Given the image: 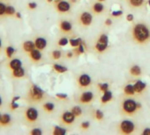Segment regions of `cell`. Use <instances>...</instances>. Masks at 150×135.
Returning a JSON list of instances; mask_svg holds the SVG:
<instances>
[{"instance_id":"1","label":"cell","mask_w":150,"mask_h":135,"mask_svg":"<svg viewBox=\"0 0 150 135\" xmlns=\"http://www.w3.org/2000/svg\"><path fill=\"white\" fill-rule=\"evenodd\" d=\"M133 36L139 43H145L150 39V30L144 24H137L133 29Z\"/></svg>"},{"instance_id":"2","label":"cell","mask_w":150,"mask_h":135,"mask_svg":"<svg viewBox=\"0 0 150 135\" xmlns=\"http://www.w3.org/2000/svg\"><path fill=\"white\" fill-rule=\"evenodd\" d=\"M138 108H141V105L137 104L133 99H127L126 101H124V103L122 105V109H123L124 112H126L127 114H129V115L134 113Z\"/></svg>"},{"instance_id":"3","label":"cell","mask_w":150,"mask_h":135,"mask_svg":"<svg viewBox=\"0 0 150 135\" xmlns=\"http://www.w3.org/2000/svg\"><path fill=\"white\" fill-rule=\"evenodd\" d=\"M29 96H30V98L32 100H33V101H40V100H41L43 98L44 92L38 86L33 85L32 88H31V90H30Z\"/></svg>"},{"instance_id":"4","label":"cell","mask_w":150,"mask_h":135,"mask_svg":"<svg viewBox=\"0 0 150 135\" xmlns=\"http://www.w3.org/2000/svg\"><path fill=\"white\" fill-rule=\"evenodd\" d=\"M120 131L124 134H130L134 131V124L129 120H124L121 122L120 126Z\"/></svg>"},{"instance_id":"5","label":"cell","mask_w":150,"mask_h":135,"mask_svg":"<svg viewBox=\"0 0 150 135\" xmlns=\"http://www.w3.org/2000/svg\"><path fill=\"white\" fill-rule=\"evenodd\" d=\"M39 116V113L37 112L36 109L34 108H28L25 112V119L29 121V122H34L37 120Z\"/></svg>"},{"instance_id":"6","label":"cell","mask_w":150,"mask_h":135,"mask_svg":"<svg viewBox=\"0 0 150 135\" xmlns=\"http://www.w3.org/2000/svg\"><path fill=\"white\" fill-rule=\"evenodd\" d=\"M80 21L83 25H90L92 22V15L90 12H83L81 14Z\"/></svg>"},{"instance_id":"7","label":"cell","mask_w":150,"mask_h":135,"mask_svg":"<svg viewBox=\"0 0 150 135\" xmlns=\"http://www.w3.org/2000/svg\"><path fill=\"white\" fill-rule=\"evenodd\" d=\"M75 118L76 116L72 112H66L62 116V119L65 124H72L75 120Z\"/></svg>"},{"instance_id":"8","label":"cell","mask_w":150,"mask_h":135,"mask_svg":"<svg viewBox=\"0 0 150 135\" xmlns=\"http://www.w3.org/2000/svg\"><path fill=\"white\" fill-rule=\"evenodd\" d=\"M91 77L86 75V74H83L82 76H80V77L78 78V83L81 87H87L90 85L91 83Z\"/></svg>"},{"instance_id":"9","label":"cell","mask_w":150,"mask_h":135,"mask_svg":"<svg viewBox=\"0 0 150 135\" xmlns=\"http://www.w3.org/2000/svg\"><path fill=\"white\" fill-rule=\"evenodd\" d=\"M70 9V4L67 1H61L57 4V10L60 12H67Z\"/></svg>"},{"instance_id":"10","label":"cell","mask_w":150,"mask_h":135,"mask_svg":"<svg viewBox=\"0 0 150 135\" xmlns=\"http://www.w3.org/2000/svg\"><path fill=\"white\" fill-rule=\"evenodd\" d=\"M93 94L91 91H86L84 93H83V95L80 98V101L83 104H87L90 103L92 99H93Z\"/></svg>"},{"instance_id":"11","label":"cell","mask_w":150,"mask_h":135,"mask_svg":"<svg viewBox=\"0 0 150 135\" xmlns=\"http://www.w3.org/2000/svg\"><path fill=\"white\" fill-rule=\"evenodd\" d=\"M34 44L39 50H42L47 47V40L44 38H37L34 41Z\"/></svg>"},{"instance_id":"12","label":"cell","mask_w":150,"mask_h":135,"mask_svg":"<svg viewBox=\"0 0 150 135\" xmlns=\"http://www.w3.org/2000/svg\"><path fill=\"white\" fill-rule=\"evenodd\" d=\"M30 57L34 61H39L41 59V54L39 51V49H33L30 52Z\"/></svg>"},{"instance_id":"13","label":"cell","mask_w":150,"mask_h":135,"mask_svg":"<svg viewBox=\"0 0 150 135\" xmlns=\"http://www.w3.org/2000/svg\"><path fill=\"white\" fill-rule=\"evenodd\" d=\"M134 86L135 92L141 93V92H142V91L145 90V88H146V83H143V82H142V81H137Z\"/></svg>"},{"instance_id":"14","label":"cell","mask_w":150,"mask_h":135,"mask_svg":"<svg viewBox=\"0 0 150 135\" xmlns=\"http://www.w3.org/2000/svg\"><path fill=\"white\" fill-rule=\"evenodd\" d=\"M34 47H35V44H34L33 41H30V40L25 41V42H24V44H23V48H24V50H25V52H27V53H30L31 51H33V50L34 49Z\"/></svg>"},{"instance_id":"15","label":"cell","mask_w":150,"mask_h":135,"mask_svg":"<svg viewBox=\"0 0 150 135\" xmlns=\"http://www.w3.org/2000/svg\"><path fill=\"white\" fill-rule=\"evenodd\" d=\"M112 98V92L109 91V90H105V93H104V96H103L102 98H101V102H102L103 104H106V103L110 102Z\"/></svg>"},{"instance_id":"16","label":"cell","mask_w":150,"mask_h":135,"mask_svg":"<svg viewBox=\"0 0 150 135\" xmlns=\"http://www.w3.org/2000/svg\"><path fill=\"white\" fill-rule=\"evenodd\" d=\"M21 65H22V62H21V61L18 60V59H14V60L11 61L10 63H9V66H10V68H11L12 70L20 68Z\"/></svg>"},{"instance_id":"17","label":"cell","mask_w":150,"mask_h":135,"mask_svg":"<svg viewBox=\"0 0 150 135\" xmlns=\"http://www.w3.org/2000/svg\"><path fill=\"white\" fill-rule=\"evenodd\" d=\"M12 76L14 77H17V78L23 77L25 76V70H24V69H22V67H20L18 69H13L12 70Z\"/></svg>"},{"instance_id":"18","label":"cell","mask_w":150,"mask_h":135,"mask_svg":"<svg viewBox=\"0 0 150 135\" xmlns=\"http://www.w3.org/2000/svg\"><path fill=\"white\" fill-rule=\"evenodd\" d=\"M60 27H61V29H62V31H64V32H69V31L72 29L71 24H70L69 21H66V20L61 22Z\"/></svg>"},{"instance_id":"19","label":"cell","mask_w":150,"mask_h":135,"mask_svg":"<svg viewBox=\"0 0 150 135\" xmlns=\"http://www.w3.org/2000/svg\"><path fill=\"white\" fill-rule=\"evenodd\" d=\"M130 73H131V75H133V76H140V75H141L142 69H141V68H140L138 65H134V66H133V67L131 68Z\"/></svg>"},{"instance_id":"20","label":"cell","mask_w":150,"mask_h":135,"mask_svg":"<svg viewBox=\"0 0 150 135\" xmlns=\"http://www.w3.org/2000/svg\"><path fill=\"white\" fill-rule=\"evenodd\" d=\"M11 122V116L9 114H4L1 117V120H0V124L3 126H6Z\"/></svg>"},{"instance_id":"21","label":"cell","mask_w":150,"mask_h":135,"mask_svg":"<svg viewBox=\"0 0 150 135\" xmlns=\"http://www.w3.org/2000/svg\"><path fill=\"white\" fill-rule=\"evenodd\" d=\"M124 91L126 94L127 95H134L135 93V90H134V86L132 85V84H127L125 89H124Z\"/></svg>"},{"instance_id":"22","label":"cell","mask_w":150,"mask_h":135,"mask_svg":"<svg viewBox=\"0 0 150 135\" xmlns=\"http://www.w3.org/2000/svg\"><path fill=\"white\" fill-rule=\"evenodd\" d=\"M54 69L58 73H64L68 70V69L66 67H63L60 64H54Z\"/></svg>"},{"instance_id":"23","label":"cell","mask_w":150,"mask_h":135,"mask_svg":"<svg viewBox=\"0 0 150 135\" xmlns=\"http://www.w3.org/2000/svg\"><path fill=\"white\" fill-rule=\"evenodd\" d=\"M93 10L95 12L97 13H100L104 11V5L100 3H96L94 5H93Z\"/></svg>"},{"instance_id":"24","label":"cell","mask_w":150,"mask_h":135,"mask_svg":"<svg viewBox=\"0 0 150 135\" xmlns=\"http://www.w3.org/2000/svg\"><path fill=\"white\" fill-rule=\"evenodd\" d=\"M107 46H108V44H104V43H100V42L98 41L97 44H96V49L98 52H103L107 48Z\"/></svg>"},{"instance_id":"25","label":"cell","mask_w":150,"mask_h":135,"mask_svg":"<svg viewBox=\"0 0 150 135\" xmlns=\"http://www.w3.org/2000/svg\"><path fill=\"white\" fill-rule=\"evenodd\" d=\"M53 134L54 135H62L66 134V130L62 128V127H55L54 129V132Z\"/></svg>"},{"instance_id":"26","label":"cell","mask_w":150,"mask_h":135,"mask_svg":"<svg viewBox=\"0 0 150 135\" xmlns=\"http://www.w3.org/2000/svg\"><path fill=\"white\" fill-rule=\"evenodd\" d=\"M69 43L72 47H78L83 42H82V39L79 38V39H71L69 40Z\"/></svg>"},{"instance_id":"27","label":"cell","mask_w":150,"mask_h":135,"mask_svg":"<svg viewBox=\"0 0 150 135\" xmlns=\"http://www.w3.org/2000/svg\"><path fill=\"white\" fill-rule=\"evenodd\" d=\"M71 112L74 113V115H75L76 117H79V116L82 115V109H81L79 106H75V107H73V109L71 110Z\"/></svg>"},{"instance_id":"28","label":"cell","mask_w":150,"mask_h":135,"mask_svg":"<svg viewBox=\"0 0 150 135\" xmlns=\"http://www.w3.org/2000/svg\"><path fill=\"white\" fill-rule=\"evenodd\" d=\"M144 0H130V4L131 5L134 6V7H140L143 4Z\"/></svg>"},{"instance_id":"29","label":"cell","mask_w":150,"mask_h":135,"mask_svg":"<svg viewBox=\"0 0 150 135\" xmlns=\"http://www.w3.org/2000/svg\"><path fill=\"white\" fill-rule=\"evenodd\" d=\"M43 108H44L47 112H53V111H54V104L47 103V104H45V105H43Z\"/></svg>"},{"instance_id":"30","label":"cell","mask_w":150,"mask_h":135,"mask_svg":"<svg viewBox=\"0 0 150 135\" xmlns=\"http://www.w3.org/2000/svg\"><path fill=\"white\" fill-rule=\"evenodd\" d=\"M98 41L100 42V43L108 44V36L106 34H102V35H100V37H99Z\"/></svg>"},{"instance_id":"31","label":"cell","mask_w":150,"mask_h":135,"mask_svg":"<svg viewBox=\"0 0 150 135\" xmlns=\"http://www.w3.org/2000/svg\"><path fill=\"white\" fill-rule=\"evenodd\" d=\"M5 53H6V55L8 58H11L13 54H14V48L12 47H8L6 49H5Z\"/></svg>"},{"instance_id":"32","label":"cell","mask_w":150,"mask_h":135,"mask_svg":"<svg viewBox=\"0 0 150 135\" xmlns=\"http://www.w3.org/2000/svg\"><path fill=\"white\" fill-rule=\"evenodd\" d=\"M15 13V9L12 6H6L5 14L6 15H13Z\"/></svg>"},{"instance_id":"33","label":"cell","mask_w":150,"mask_h":135,"mask_svg":"<svg viewBox=\"0 0 150 135\" xmlns=\"http://www.w3.org/2000/svg\"><path fill=\"white\" fill-rule=\"evenodd\" d=\"M61 55H62V53H61V51H59V50H54V51H53V53H52V57H53L54 60L60 59V58H61Z\"/></svg>"},{"instance_id":"34","label":"cell","mask_w":150,"mask_h":135,"mask_svg":"<svg viewBox=\"0 0 150 135\" xmlns=\"http://www.w3.org/2000/svg\"><path fill=\"white\" fill-rule=\"evenodd\" d=\"M68 42H69V40H68L67 38H62V39L58 41V44H59V46L63 47V46H66V45L68 44Z\"/></svg>"},{"instance_id":"35","label":"cell","mask_w":150,"mask_h":135,"mask_svg":"<svg viewBox=\"0 0 150 135\" xmlns=\"http://www.w3.org/2000/svg\"><path fill=\"white\" fill-rule=\"evenodd\" d=\"M98 87H99L100 90H102V91L105 92V90H108L109 85H108V83H102V84H98Z\"/></svg>"},{"instance_id":"36","label":"cell","mask_w":150,"mask_h":135,"mask_svg":"<svg viewBox=\"0 0 150 135\" xmlns=\"http://www.w3.org/2000/svg\"><path fill=\"white\" fill-rule=\"evenodd\" d=\"M96 118L98 120H101L104 118V114H103V112L100 110H97L96 111Z\"/></svg>"},{"instance_id":"37","label":"cell","mask_w":150,"mask_h":135,"mask_svg":"<svg viewBox=\"0 0 150 135\" xmlns=\"http://www.w3.org/2000/svg\"><path fill=\"white\" fill-rule=\"evenodd\" d=\"M5 10H6V6L4 4L0 3V16L5 14Z\"/></svg>"},{"instance_id":"38","label":"cell","mask_w":150,"mask_h":135,"mask_svg":"<svg viewBox=\"0 0 150 135\" xmlns=\"http://www.w3.org/2000/svg\"><path fill=\"white\" fill-rule=\"evenodd\" d=\"M41 134H42L41 130H40V129H38V128L33 129V130L31 132V134H33V135H40Z\"/></svg>"},{"instance_id":"39","label":"cell","mask_w":150,"mask_h":135,"mask_svg":"<svg viewBox=\"0 0 150 135\" xmlns=\"http://www.w3.org/2000/svg\"><path fill=\"white\" fill-rule=\"evenodd\" d=\"M76 51H77V53H79V54H83V53H84V47H83V43H81V44L78 46V49H77Z\"/></svg>"},{"instance_id":"40","label":"cell","mask_w":150,"mask_h":135,"mask_svg":"<svg viewBox=\"0 0 150 135\" xmlns=\"http://www.w3.org/2000/svg\"><path fill=\"white\" fill-rule=\"evenodd\" d=\"M67 97H68V96H67L66 94H61V93L56 94V98H60V99H66Z\"/></svg>"},{"instance_id":"41","label":"cell","mask_w":150,"mask_h":135,"mask_svg":"<svg viewBox=\"0 0 150 135\" xmlns=\"http://www.w3.org/2000/svg\"><path fill=\"white\" fill-rule=\"evenodd\" d=\"M122 11H113L112 14V16H115V17H119V16H121L122 15Z\"/></svg>"},{"instance_id":"42","label":"cell","mask_w":150,"mask_h":135,"mask_svg":"<svg viewBox=\"0 0 150 135\" xmlns=\"http://www.w3.org/2000/svg\"><path fill=\"white\" fill-rule=\"evenodd\" d=\"M28 7H29L30 9H35V8L37 7V4H36V3L32 2V3H29V4H28Z\"/></svg>"},{"instance_id":"43","label":"cell","mask_w":150,"mask_h":135,"mask_svg":"<svg viewBox=\"0 0 150 135\" xmlns=\"http://www.w3.org/2000/svg\"><path fill=\"white\" fill-rule=\"evenodd\" d=\"M81 127H82V128H83V129H87V128H89V127H90V123H89V122H83V123L81 125Z\"/></svg>"},{"instance_id":"44","label":"cell","mask_w":150,"mask_h":135,"mask_svg":"<svg viewBox=\"0 0 150 135\" xmlns=\"http://www.w3.org/2000/svg\"><path fill=\"white\" fill-rule=\"evenodd\" d=\"M11 109H13V110H14V109H17V108L18 107V104H16L15 102H13V101H12V102H11Z\"/></svg>"},{"instance_id":"45","label":"cell","mask_w":150,"mask_h":135,"mask_svg":"<svg viewBox=\"0 0 150 135\" xmlns=\"http://www.w3.org/2000/svg\"><path fill=\"white\" fill-rule=\"evenodd\" d=\"M127 19L128 21H133V20H134V15H133V14H128V15L127 16Z\"/></svg>"},{"instance_id":"46","label":"cell","mask_w":150,"mask_h":135,"mask_svg":"<svg viewBox=\"0 0 150 135\" xmlns=\"http://www.w3.org/2000/svg\"><path fill=\"white\" fill-rule=\"evenodd\" d=\"M142 134H150V128H146L142 132Z\"/></svg>"},{"instance_id":"47","label":"cell","mask_w":150,"mask_h":135,"mask_svg":"<svg viewBox=\"0 0 150 135\" xmlns=\"http://www.w3.org/2000/svg\"><path fill=\"white\" fill-rule=\"evenodd\" d=\"M105 25H112V20H111L110 18L106 19V20H105Z\"/></svg>"},{"instance_id":"48","label":"cell","mask_w":150,"mask_h":135,"mask_svg":"<svg viewBox=\"0 0 150 135\" xmlns=\"http://www.w3.org/2000/svg\"><path fill=\"white\" fill-rule=\"evenodd\" d=\"M19 98H20L19 97H15V98H14L12 99V101H13V102H16V101H17L18 99H19Z\"/></svg>"},{"instance_id":"49","label":"cell","mask_w":150,"mask_h":135,"mask_svg":"<svg viewBox=\"0 0 150 135\" xmlns=\"http://www.w3.org/2000/svg\"><path fill=\"white\" fill-rule=\"evenodd\" d=\"M72 53H68V54H67V56L69 57V58H70V57H72Z\"/></svg>"},{"instance_id":"50","label":"cell","mask_w":150,"mask_h":135,"mask_svg":"<svg viewBox=\"0 0 150 135\" xmlns=\"http://www.w3.org/2000/svg\"><path fill=\"white\" fill-rule=\"evenodd\" d=\"M16 15H17V18H21V15H20V13L17 12V13H16Z\"/></svg>"},{"instance_id":"51","label":"cell","mask_w":150,"mask_h":135,"mask_svg":"<svg viewBox=\"0 0 150 135\" xmlns=\"http://www.w3.org/2000/svg\"><path fill=\"white\" fill-rule=\"evenodd\" d=\"M2 105V99H1V98H0V105Z\"/></svg>"},{"instance_id":"52","label":"cell","mask_w":150,"mask_h":135,"mask_svg":"<svg viewBox=\"0 0 150 135\" xmlns=\"http://www.w3.org/2000/svg\"><path fill=\"white\" fill-rule=\"evenodd\" d=\"M1 46H2V42H1V40H0V48H1Z\"/></svg>"},{"instance_id":"53","label":"cell","mask_w":150,"mask_h":135,"mask_svg":"<svg viewBox=\"0 0 150 135\" xmlns=\"http://www.w3.org/2000/svg\"><path fill=\"white\" fill-rule=\"evenodd\" d=\"M71 1H72L73 3H76V0H71Z\"/></svg>"},{"instance_id":"54","label":"cell","mask_w":150,"mask_h":135,"mask_svg":"<svg viewBox=\"0 0 150 135\" xmlns=\"http://www.w3.org/2000/svg\"><path fill=\"white\" fill-rule=\"evenodd\" d=\"M47 1H48V2H52L53 0H47Z\"/></svg>"},{"instance_id":"55","label":"cell","mask_w":150,"mask_h":135,"mask_svg":"<svg viewBox=\"0 0 150 135\" xmlns=\"http://www.w3.org/2000/svg\"><path fill=\"white\" fill-rule=\"evenodd\" d=\"M149 4L150 5V0H149Z\"/></svg>"},{"instance_id":"56","label":"cell","mask_w":150,"mask_h":135,"mask_svg":"<svg viewBox=\"0 0 150 135\" xmlns=\"http://www.w3.org/2000/svg\"><path fill=\"white\" fill-rule=\"evenodd\" d=\"M1 117H2V116H1V114H0V120H1Z\"/></svg>"},{"instance_id":"57","label":"cell","mask_w":150,"mask_h":135,"mask_svg":"<svg viewBox=\"0 0 150 135\" xmlns=\"http://www.w3.org/2000/svg\"><path fill=\"white\" fill-rule=\"evenodd\" d=\"M98 1H105V0H98Z\"/></svg>"}]
</instances>
